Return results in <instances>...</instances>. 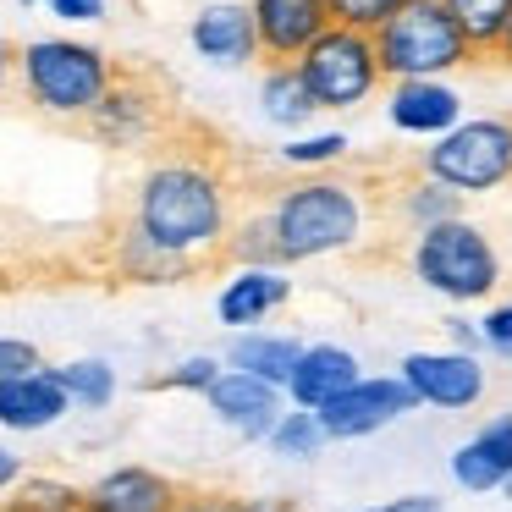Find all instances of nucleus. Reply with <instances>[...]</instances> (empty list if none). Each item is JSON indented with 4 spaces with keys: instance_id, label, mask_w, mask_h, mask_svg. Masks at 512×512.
<instances>
[{
    "instance_id": "obj_1",
    "label": "nucleus",
    "mask_w": 512,
    "mask_h": 512,
    "mask_svg": "<svg viewBox=\"0 0 512 512\" xmlns=\"http://www.w3.org/2000/svg\"><path fill=\"white\" fill-rule=\"evenodd\" d=\"M127 226L166 254L204 265L215 248H226L232 232V182L210 155H193V149L166 155L138 177Z\"/></svg>"
},
{
    "instance_id": "obj_2",
    "label": "nucleus",
    "mask_w": 512,
    "mask_h": 512,
    "mask_svg": "<svg viewBox=\"0 0 512 512\" xmlns=\"http://www.w3.org/2000/svg\"><path fill=\"white\" fill-rule=\"evenodd\" d=\"M265 221H270V237H276L281 265H303V259H325V254H342V248L358 243V232H364V199H358L353 182L309 177V182L281 188L270 199Z\"/></svg>"
},
{
    "instance_id": "obj_3",
    "label": "nucleus",
    "mask_w": 512,
    "mask_h": 512,
    "mask_svg": "<svg viewBox=\"0 0 512 512\" xmlns=\"http://www.w3.org/2000/svg\"><path fill=\"white\" fill-rule=\"evenodd\" d=\"M116 78V61L100 45L72 34H45L17 45V83H23L28 105L61 122H89V111L105 100Z\"/></svg>"
},
{
    "instance_id": "obj_4",
    "label": "nucleus",
    "mask_w": 512,
    "mask_h": 512,
    "mask_svg": "<svg viewBox=\"0 0 512 512\" xmlns=\"http://www.w3.org/2000/svg\"><path fill=\"white\" fill-rule=\"evenodd\" d=\"M369 39H375V61H380V78L386 83L446 78V72L479 61L474 45L463 39V28L441 12V0H408Z\"/></svg>"
},
{
    "instance_id": "obj_5",
    "label": "nucleus",
    "mask_w": 512,
    "mask_h": 512,
    "mask_svg": "<svg viewBox=\"0 0 512 512\" xmlns=\"http://www.w3.org/2000/svg\"><path fill=\"white\" fill-rule=\"evenodd\" d=\"M424 177L446 193H496L512 182V116H463L424 149Z\"/></svg>"
},
{
    "instance_id": "obj_6",
    "label": "nucleus",
    "mask_w": 512,
    "mask_h": 512,
    "mask_svg": "<svg viewBox=\"0 0 512 512\" xmlns=\"http://www.w3.org/2000/svg\"><path fill=\"white\" fill-rule=\"evenodd\" d=\"M413 276L424 287H435L441 298L452 303H474V298H490L501 281V259L490 248V237L479 226H468L463 215L457 221H441V226H424L413 232Z\"/></svg>"
},
{
    "instance_id": "obj_7",
    "label": "nucleus",
    "mask_w": 512,
    "mask_h": 512,
    "mask_svg": "<svg viewBox=\"0 0 512 512\" xmlns=\"http://www.w3.org/2000/svg\"><path fill=\"white\" fill-rule=\"evenodd\" d=\"M292 67H298L314 111H353V105H364L386 83L380 78V61H375V39L353 34V28H336V23Z\"/></svg>"
},
{
    "instance_id": "obj_8",
    "label": "nucleus",
    "mask_w": 512,
    "mask_h": 512,
    "mask_svg": "<svg viewBox=\"0 0 512 512\" xmlns=\"http://www.w3.org/2000/svg\"><path fill=\"white\" fill-rule=\"evenodd\" d=\"M89 133L100 138L105 149H138V144L166 133V100H160L155 78H149V72L116 67L105 100L89 111Z\"/></svg>"
},
{
    "instance_id": "obj_9",
    "label": "nucleus",
    "mask_w": 512,
    "mask_h": 512,
    "mask_svg": "<svg viewBox=\"0 0 512 512\" xmlns=\"http://www.w3.org/2000/svg\"><path fill=\"white\" fill-rule=\"evenodd\" d=\"M413 408V391L402 386L397 375H358L347 391H336L325 408H314V419H320L325 441H358V435H375L386 430V424H397L402 413Z\"/></svg>"
},
{
    "instance_id": "obj_10",
    "label": "nucleus",
    "mask_w": 512,
    "mask_h": 512,
    "mask_svg": "<svg viewBox=\"0 0 512 512\" xmlns=\"http://www.w3.org/2000/svg\"><path fill=\"white\" fill-rule=\"evenodd\" d=\"M254 17V45L265 67H292L331 28L325 0H243Z\"/></svg>"
},
{
    "instance_id": "obj_11",
    "label": "nucleus",
    "mask_w": 512,
    "mask_h": 512,
    "mask_svg": "<svg viewBox=\"0 0 512 512\" xmlns=\"http://www.w3.org/2000/svg\"><path fill=\"white\" fill-rule=\"evenodd\" d=\"M397 380L430 408H474L485 397V364L468 353H408Z\"/></svg>"
},
{
    "instance_id": "obj_12",
    "label": "nucleus",
    "mask_w": 512,
    "mask_h": 512,
    "mask_svg": "<svg viewBox=\"0 0 512 512\" xmlns=\"http://www.w3.org/2000/svg\"><path fill=\"white\" fill-rule=\"evenodd\" d=\"M188 45L199 50V61H210L221 72H237L248 61H259L254 17H248L243 0H210V6H199L188 23Z\"/></svg>"
},
{
    "instance_id": "obj_13",
    "label": "nucleus",
    "mask_w": 512,
    "mask_h": 512,
    "mask_svg": "<svg viewBox=\"0 0 512 512\" xmlns=\"http://www.w3.org/2000/svg\"><path fill=\"white\" fill-rule=\"evenodd\" d=\"M204 402H210V413L226 430L248 435V441H265L270 424L281 419V391L265 386V380H254V375H243V369H221L215 386L204 391Z\"/></svg>"
},
{
    "instance_id": "obj_14",
    "label": "nucleus",
    "mask_w": 512,
    "mask_h": 512,
    "mask_svg": "<svg viewBox=\"0 0 512 512\" xmlns=\"http://www.w3.org/2000/svg\"><path fill=\"white\" fill-rule=\"evenodd\" d=\"M177 501H182L177 479L144 463H122L83 490V512H171Z\"/></svg>"
},
{
    "instance_id": "obj_15",
    "label": "nucleus",
    "mask_w": 512,
    "mask_h": 512,
    "mask_svg": "<svg viewBox=\"0 0 512 512\" xmlns=\"http://www.w3.org/2000/svg\"><path fill=\"white\" fill-rule=\"evenodd\" d=\"M391 127L413 138H441L463 122V94L441 78H419V83H391Z\"/></svg>"
},
{
    "instance_id": "obj_16",
    "label": "nucleus",
    "mask_w": 512,
    "mask_h": 512,
    "mask_svg": "<svg viewBox=\"0 0 512 512\" xmlns=\"http://www.w3.org/2000/svg\"><path fill=\"white\" fill-rule=\"evenodd\" d=\"M72 413L67 391L56 386L50 364L28 369V375H12L0 380V430H17V435H34V430H50Z\"/></svg>"
},
{
    "instance_id": "obj_17",
    "label": "nucleus",
    "mask_w": 512,
    "mask_h": 512,
    "mask_svg": "<svg viewBox=\"0 0 512 512\" xmlns=\"http://www.w3.org/2000/svg\"><path fill=\"white\" fill-rule=\"evenodd\" d=\"M358 380V358L347 353V347H331V342H320V347H303L298 353V364H292V380H287V391H292V402L298 408H325V402L336 397V391H347Z\"/></svg>"
},
{
    "instance_id": "obj_18",
    "label": "nucleus",
    "mask_w": 512,
    "mask_h": 512,
    "mask_svg": "<svg viewBox=\"0 0 512 512\" xmlns=\"http://www.w3.org/2000/svg\"><path fill=\"white\" fill-rule=\"evenodd\" d=\"M287 298H292V281L281 270H237L215 298V314H221V325L243 331V325H259L265 314H276Z\"/></svg>"
},
{
    "instance_id": "obj_19",
    "label": "nucleus",
    "mask_w": 512,
    "mask_h": 512,
    "mask_svg": "<svg viewBox=\"0 0 512 512\" xmlns=\"http://www.w3.org/2000/svg\"><path fill=\"white\" fill-rule=\"evenodd\" d=\"M111 259H116V276L138 281V287H171V281H188L193 270H199V265H188V259L166 254V248H155L149 237H138L133 226H122V232H116Z\"/></svg>"
},
{
    "instance_id": "obj_20",
    "label": "nucleus",
    "mask_w": 512,
    "mask_h": 512,
    "mask_svg": "<svg viewBox=\"0 0 512 512\" xmlns=\"http://www.w3.org/2000/svg\"><path fill=\"white\" fill-rule=\"evenodd\" d=\"M298 353H303V347L292 342V336H259V331H248V336H237V342H232L226 364L243 369V375H254V380H265V386H276V391H287Z\"/></svg>"
},
{
    "instance_id": "obj_21",
    "label": "nucleus",
    "mask_w": 512,
    "mask_h": 512,
    "mask_svg": "<svg viewBox=\"0 0 512 512\" xmlns=\"http://www.w3.org/2000/svg\"><path fill=\"white\" fill-rule=\"evenodd\" d=\"M259 111H265L270 127H287V133H298L309 122L314 105H309V89H303L298 67H265V78H259Z\"/></svg>"
},
{
    "instance_id": "obj_22",
    "label": "nucleus",
    "mask_w": 512,
    "mask_h": 512,
    "mask_svg": "<svg viewBox=\"0 0 512 512\" xmlns=\"http://www.w3.org/2000/svg\"><path fill=\"white\" fill-rule=\"evenodd\" d=\"M56 386L67 391L72 408H111L116 402V369L105 358H72V364H50Z\"/></svg>"
},
{
    "instance_id": "obj_23",
    "label": "nucleus",
    "mask_w": 512,
    "mask_h": 512,
    "mask_svg": "<svg viewBox=\"0 0 512 512\" xmlns=\"http://www.w3.org/2000/svg\"><path fill=\"white\" fill-rule=\"evenodd\" d=\"M441 12L463 28V39L474 45V56H490L496 39H501V28H507L512 0H441Z\"/></svg>"
},
{
    "instance_id": "obj_24",
    "label": "nucleus",
    "mask_w": 512,
    "mask_h": 512,
    "mask_svg": "<svg viewBox=\"0 0 512 512\" xmlns=\"http://www.w3.org/2000/svg\"><path fill=\"white\" fill-rule=\"evenodd\" d=\"M452 479L463 490H501L507 485V463H501V452L485 441V435H474L468 446L452 452Z\"/></svg>"
},
{
    "instance_id": "obj_25",
    "label": "nucleus",
    "mask_w": 512,
    "mask_h": 512,
    "mask_svg": "<svg viewBox=\"0 0 512 512\" xmlns=\"http://www.w3.org/2000/svg\"><path fill=\"white\" fill-rule=\"evenodd\" d=\"M397 210L402 221L413 226V232H424V226H441V221H457V193H446L441 182H408V188L397 193Z\"/></svg>"
},
{
    "instance_id": "obj_26",
    "label": "nucleus",
    "mask_w": 512,
    "mask_h": 512,
    "mask_svg": "<svg viewBox=\"0 0 512 512\" xmlns=\"http://www.w3.org/2000/svg\"><path fill=\"white\" fill-rule=\"evenodd\" d=\"M17 512H83V490L67 485V479H50V474H28L17 479Z\"/></svg>"
},
{
    "instance_id": "obj_27",
    "label": "nucleus",
    "mask_w": 512,
    "mask_h": 512,
    "mask_svg": "<svg viewBox=\"0 0 512 512\" xmlns=\"http://www.w3.org/2000/svg\"><path fill=\"white\" fill-rule=\"evenodd\" d=\"M270 452L276 457H314L325 446V430H320V419H314L309 408H298V413H281L276 424H270Z\"/></svg>"
},
{
    "instance_id": "obj_28",
    "label": "nucleus",
    "mask_w": 512,
    "mask_h": 512,
    "mask_svg": "<svg viewBox=\"0 0 512 512\" xmlns=\"http://www.w3.org/2000/svg\"><path fill=\"white\" fill-rule=\"evenodd\" d=\"M347 133H314V138H287L281 144V166L292 171H320V166H336L347 155Z\"/></svg>"
},
{
    "instance_id": "obj_29",
    "label": "nucleus",
    "mask_w": 512,
    "mask_h": 512,
    "mask_svg": "<svg viewBox=\"0 0 512 512\" xmlns=\"http://www.w3.org/2000/svg\"><path fill=\"white\" fill-rule=\"evenodd\" d=\"M408 0H325V12H331L336 28H353V34H375L391 12H402Z\"/></svg>"
},
{
    "instance_id": "obj_30",
    "label": "nucleus",
    "mask_w": 512,
    "mask_h": 512,
    "mask_svg": "<svg viewBox=\"0 0 512 512\" xmlns=\"http://www.w3.org/2000/svg\"><path fill=\"white\" fill-rule=\"evenodd\" d=\"M215 375H221V358L193 353V358H182V364H171L166 375L155 380V386H160V391H210Z\"/></svg>"
},
{
    "instance_id": "obj_31",
    "label": "nucleus",
    "mask_w": 512,
    "mask_h": 512,
    "mask_svg": "<svg viewBox=\"0 0 512 512\" xmlns=\"http://www.w3.org/2000/svg\"><path fill=\"white\" fill-rule=\"evenodd\" d=\"M45 358H39L34 342H23V336H0V380L12 375H28V369H39Z\"/></svg>"
},
{
    "instance_id": "obj_32",
    "label": "nucleus",
    "mask_w": 512,
    "mask_h": 512,
    "mask_svg": "<svg viewBox=\"0 0 512 512\" xmlns=\"http://www.w3.org/2000/svg\"><path fill=\"white\" fill-rule=\"evenodd\" d=\"M479 342H485L490 353L512 358V303H501V309H490L485 320H479Z\"/></svg>"
},
{
    "instance_id": "obj_33",
    "label": "nucleus",
    "mask_w": 512,
    "mask_h": 512,
    "mask_svg": "<svg viewBox=\"0 0 512 512\" xmlns=\"http://www.w3.org/2000/svg\"><path fill=\"white\" fill-rule=\"evenodd\" d=\"M45 12L61 17V23H100L111 12V0H50Z\"/></svg>"
},
{
    "instance_id": "obj_34",
    "label": "nucleus",
    "mask_w": 512,
    "mask_h": 512,
    "mask_svg": "<svg viewBox=\"0 0 512 512\" xmlns=\"http://www.w3.org/2000/svg\"><path fill=\"white\" fill-rule=\"evenodd\" d=\"M485 441L501 452V463H507V474H512V413H507V419H496V424H490V430H485Z\"/></svg>"
},
{
    "instance_id": "obj_35",
    "label": "nucleus",
    "mask_w": 512,
    "mask_h": 512,
    "mask_svg": "<svg viewBox=\"0 0 512 512\" xmlns=\"http://www.w3.org/2000/svg\"><path fill=\"white\" fill-rule=\"evenodd\" d=\"M171 512H232V501L226 496H182Z\"/></svg>"
},
{
    "instance_id": "obj_36",
    "label": "nucleus",
    "mask_w": 512,
    "mask_h": 512,
    "mask_svg": "<svg viewBox=\"0 0 512 512\" xmlns=\"http://www.w3.org/2000/svg\"><path fill=\"white\" fill-rule=\"evenodd\" d=\"M17 479H23V457L12 446H0V490H17Z\"/></svg>"
},
{
    "instance_id": "obj_37",
    "label": "nucleus",
    "mask_w": 512,
    "mask_h": 512,
    "mask_svg": "<svg viewBox=\"0 0 512 512\" xmlns=\"http://www.w3.org/2000/svg\"><path fill=\"white\" fill-rule=\"evenodd\" d=\"M452 342H457V353H468V358L485 347V342H479V325H468V320H452Z\"/></svg>"
},
{
    "instance_id": "obj_38",
    "label": "nucleus",
    "mask_w": 512,
    "mask_h": 512,
    "mask_svg": "<svg viewBox=\"0 0 512 512\" xmlns=\"http://www.w3.org/2000/svg\"><path fill=\"white\" fill-rule=\"evenodd\" d=\"M232 512H292L287 496H259V501H232Z\"/></svg>"
},
{
    "instance_id": "obj_39",
    "label": "nucleus",
    "mask_w": 512,
    "mask_h": 512,
    "mask_svg": "<svg viewBox=\"0 0 512 512\" xmlns=\"http://www.w3.org/2000/svg\"><path fill=\"white\" fill-rule=\"evenodd\" d=\"M380 512H441V501L435 496H402V501H391V507H380Z\"/></svg>"
},
{
    "instance_id": "obj_40",
    "label": "nucleus",
    "mask_w": 512,
    "mask_h": 512,
    "mask_svg": "<svg viewBox=\"0 0 512 512\" xmlns=\"http://www.w3.org/2000/svg\"><path fill=\"white\" fill-rule=\"evenodd\" d=\"M12 72H17V45H12L6 34H0V89L12 83Z\"/></svg>"
},
{
    "instance_id": "obj_41",
    "label": "nucleus",
    "mask_w": 512,
    "mask_h": 512,
    "mask_svg": "<svg viewBox=\"0 0 512 512\" xmlns=\"http://www.w3.org/2000/svg\"><path fill=\"white\" fill-rule=\"evenodd\" d=\"M490 56L512 61V12H507V28H501V39H496V50H490Z\"/></svg>"
},
{
    "instance_id": "obj_42",
    "label": "nucleus",
    "mask_w": 512,
    "mask_h": 512,
    "mask_svg": "<svg viewBox=\"0 0 512 512\" xmlns=\"http://www.w3.org/2000/svg\"><path fill=\"white\" fill-rule=\"evenodd\" d=\"M17 6H50V0H17Z\"/></svg>"
},
{
    "instance_id": "obj_43",
    "label": "nucleus",
    "mask_w": 512,
    "mask_h": 512,
    "mask_svg": "<svg viewBox=\"0 0 512 512\" xmlns=\"http://www.w3.org/2000/svg\"><path fill=\"white\" fill-rule=\"evenodd\" d=\"M501 490H507V496H512V474H507V485H501Z\"/></svg>"
},
{
    "instance_id": "obj_44",
    "label": "nucleus",
    "mask_w": 512,
    "mask_h": 512,
    "mask_svg": "<svg viewBox=\"0 0 512 512\" xmlns=\"http://www.w3.org/2000/svg\"><path fill=\"white\" fill-rule=\"evenodd\" d=\"M0 512H17V507H0Z\"/></svg>"
},
{
    "instance_id": "obj_45",
    "label": "nucleus",
    "mask_w": 512,
    "mask_h": 512,
    "mask_svg": "<svg viewBox=\"0 0 512 512\" xmlns=\"http://www.w3.org/2000/svg\"><path fill=\"white\" fill-rule=\"evenodd\" d=\"M369 512H380V507H369Z\"/></svg>"
}]
</instances>
